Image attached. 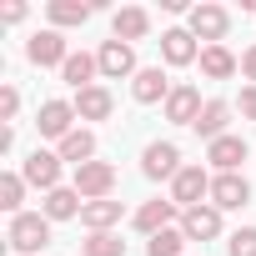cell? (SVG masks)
Returning a JSON list of instances; mask_svg holds the SVG:
<instances>
[{
    "label": "cell",
    "mask_w": 256,
    "mask_h": 256,
    "mask_svg": "<svg viewBox=\"0 0 256 256\" xmlns=\"http://www.w3.org/2000/svg\"><path fill=\"white\" fill-rule=\"evenodd\" d=\"M6 241H10L20 256H36V251H46V246H50V216H46V211H20V216H10V231H6Z\"/></svg>",
    "instance_id": "1"
},
{
    "label": "cell",
    "mask_w": 256,
    "mask_h": 256,
    "mask_svg": "<svg viewBox=\"0 0 256 256\" xmlns=\"http://www.w3.org/2000/svg\"><path fill=\"white\" fill-rule=\"evenodd\" d=\"M186 30H191L196 40H206V46H221L226 30H231V10H226V6H211V0H201V6L186 10Z\"/></svg>",
    "instance_id": "2"
},
{
    "label": "cell",
    "mask_w": 256,
    "mask_h": 256,
    "mask_svg": "<svg viewBox=\"0 0 256 256\" xmlns=\"http://www.w3.org/2000/svg\"><path fill=\"white\" fill-rule=\"evenodd\" d=\"M141 176H146V181H176V176H181V151H176V141H151V146L141 151Z\"/></svg>",
    "instance_id": "3"
},
{
    "label": "cell",
    "mask_w": 256,
    "mask_h": 256,
    "mask_svg": "<svg viewBox=\"0 0 256 256\" xmlns=\"http://www.w3.org/2000/svg\"><path fill=\"white\" fill-rule=\"evenodd\" d=\"M96 66H100V76H106V80H126V76L136 80V70H141V66H136V50L126 46V40H116V36H110V40H100Z\"/></svg>",
    "instance_id": "4"
},
{
    "label": "cell",
    "mask_w": 256,
    "mask_h": 256,
    "mask_svg": "<svg viewBox=\"0 0 256 256\" xmlns=\"http://www.w3.org/2000/svg\"><path fill=\"white\" fill-rule=\"evenodd\" d=\"M20 176H26V186H36V191H46V196H50V191L60 186V156L36 146V151L20 161Z\"/></svg>",
    "instance_id": "5"
},
{
    "label": "cell",
    "mask_w": 256,
    "mask_h": 256,
    "mask_svg": "<svg viewBox=\"0 0 256 256\" xmlns=\"http://www.w3.org/2000/svg\"><path fill=\"white\" fill-rule=\"evenodd\" d=\"M86 201H106L110 191H116V166L110 161H86V166H76V181H70Z\"/></svg>",
    "instance_id": "6"
},
{
    "label": "cell",
    "mask_w": 256,
    "mask_h": 256,
    "mask_svg": "<svg viewBox=\"0 0 256 256\" xmlns=\"http://www.w3.org/2000/svg\"><path fill=\"white\" fill-rule=\"evenodd\" d=\"M251 201V181L241 171H216L211 176V206L216 211H241Z\"/></svg>",
    "instance_id": "7"
},
{
    "label": "cell",
    "mask_w": 256,
    "mask_h": 256,
    "mask_svg": "<svg viewBox=\"0 0 256 256\" xmlns=\"http://www.w3.org/2000/svg\"><path fill=\"white\" fill-rule=\"evenodd\" d=\"M76 120H80V116H76V100H46V106H40V116H36L40 136H46V141H56V146L76 131Z\"/></svg>",
    "instance_id": "8"
},
{
    "label": "cell",
    "mask_w": 256,
    "mask_h": 256,
    "mask_svg": "<svg viewBox=\"0 0 256 256\" xmlns=\"http://www.w3.org/2000/svg\"><path fill=\"white\" fill-rule=\"evenodd\" d=\"M201 196H211V171L206 166H181V176L171 181V201L181 211H191V206H201Z\"/></svg>",
    "instance_id": "9"
},
{
    "label": "cell",
    "mask_w": 256,
    "mask_h": 256,
    "mask_svg": "<svg viewBox=\"0 0 256 256\" xmlns=\"http://www.w3.org/2000/svg\"><path fill=\"white\" fill-rule=\"evenodd\" d=\"M26 56H30V66H66L70 60V46H66V36L60 30H36L30 40H26Z\"/></svg>",
    "instance_id": "10"
},
{
    "label": "cell",
    "mask_w": 256,
    "mask_h": 256,
    "mask_svg": "<svg viewBox=\"0 0 256 256\" xmlns=\"http://www.w3.org/2000/svg\"><path fill=\"white\" fill-rule=\"evenodd\" d=\"M171 221H181V206H176V201H146V206L131 211V226H136L146 241H151L156 231H166Z\"/></svg>",
    "instance_id": "11"
},
{
    "label": "cell",
    "mask_w": 256,
    "mask_h": 256,
    "mask_svg": "<svg viewBox=\"0 0 256 256\" xmlns=\"http://www.w3.org/2000/svg\"><path fill=\"white\" fill-rule=\"evenodd\" d=\"M181 231H186V241H216L221 236V211L211 201H201V206L181 211Z\"/></svg>",
    "instance_id": "12"
},
{
    "label": "cell",
    "mask_w": 256,
    "mask_h": 256,
    "mask_svg": "<svg viewBox=\"0 0 256 256\" xmlns=\"http://www.w3.org/2000/svg\"><path fill=\"white\" fill-rule=\"evenodd\" d=\"M171 90H176V86L166 80V70H161V66H141V70H136V80H131V96H136L141 106H156V100L166 106V96H171Z\"/></svg>",
    "instance_id": "13"
},
{
    "label": "cell",
    "mask_w": 256,
    "mask_h": 256,
    "mask_svg": "<svg viewBox=\"0 0 256 256\" xmlns=\"http://www.w3.org/2000/svg\"><path fill=\"white\" fill-rule=\"evenodd\" d=\"M201 110H206V100H201L196 86H176V90L166 96V120H171V126H196Z\"/></svg>",
    "instance_id": "14"
},
{
    "label": "cell",
    "mask_w": 256,
    "mask_h": 256,
    "mask_svg": "<svg viewBox=\"0 0 256 256\" xmlns=\"http://www.w3.org/2000/svg\"><path fill=\"white\" fill-rule=\"evenodd\" d=\"M161 60H166V66H191V60H201V46H196V36H191L186 26L166 30V36H161Z\"/></svg>",
    "instance_id": "15"
},
{
    "label": "cell",
    "mask_w": 256,
    "mask_h": 256,
    "mask_svg": "<svg viewBox=\"0 0 256 256\" xmlns=\"http://www.w3.org/2000/svg\"><path fill=\"white\" fill-rule=\"evenodd\" d=\"M251 156V146L241 141V136H221V141H211L206 146V161L216 166V171H241V161Z\"/></svg>",
    "instance_id": "16"
},
{
    "label": "cell",
    "mask_w": 256,
    "mask_h": 256,
    "mask_svg": "<svg viewBox=\"0 0 256 256\" xmlns=\"http://www.w3.org/2000/svg\"><path fill=\"white\" fill-rule=\"evenodd\" d=\"M226 120H231V106H226V100H206V110L196 116V126H191V131H196V136L211 146V141L231 136V131H226Z\"/></svg>",
    "instance_id": "17"
},
{
    "label": "cell",
    "mask_w": 256,
    "mask_h": 256,
    "mask_svg": "<svg viewBox=\"0 0 256 256\" xmlns=\"http://www.w3.org/2000/svg\"><path fill=\"white\" fill-rule=\"evenodd\" d=\"M116 110V96L106 86H90V90H76V116L80 120H110Z\"/></svg>",
    "instance_id": "18"
},
{
    "label": "cell",
    "mask_w": 256,
    "mask_h": 256,
    "mask_svg": "<svg viewBox=\"0 0 256 256\" xmlns=\"http://www.w3.org/2000/svg\"><path fill=\"white\" fill-rule=\"evenodd\" d=\"M40 211H46L50 221H70V216H80V211H86V196H80L76 186H56V191L40 201Z\"/></svg>",
    "instance_id": "19"
},
{
    "label": "cell",
    "mask_w": 256,
    "mask_h": 256,
    "mask_svg": "<svg viewBox=\"0 0 256 256\" xmlns=\"http://www.w3.org/2000/svg\"><path fill=\"white\" fill-rule=\"evenodd\" d=\"M236 70H241V60L226 46H201V76L206 80H231Z\"/></svg>",
    "instance_id": "20"
},
{
    "label": "cell",
    "mask_w": 256,
    "mask_h": 256,
    "mask_svg": "<svg viewBox=\"0 0 256 256\" xmlns=\"http://www.w3.org/2000/svg\"><path fill=\"white\" fill-rule=\"evenodd\" d=\"M96 76H100V66H96V56H86V50H70V60L60 66V80L76 86V90H90Z\"/></svg>",
    "instance_id": "21"
},
{
    "label": "cell",
    "mask_w": 256,
    "mask_h": 256,
    "mask_svg": "<svg viewBox=\"0 0 256 256\" xmlns=\"http://www.w3.org/2000/svg\"><path fill=\"white\" fill-rule=\"evenodd\" d=\"M146 30H151V16H146L141 6H126V10H116V20H110V36H116V40H126V46L141 40Z\"/></svg>",
    "instance_id": "22"
},
{
    "label": "cell",
    "mask_w": 256,
    "mask_h": 256,
    "mask_svg": "<svg viewBox=\"0 0 256 256\" xmlns=\"http://www.w3.org/2000/svg\"><path fill=\"white\" fill-rule=\"evenodd\" d=\"M56 156H60V161H70V166H86V161H96V136L86 131V126H76V131L56 146Z\"/></svg>",
    "instance_id": "23"
},
{
    "label": "cell",
    "mask_w": 256,
    "mask_h": 256,
    "mask_svg": "<svg viewBox=\"0 0 256 256\" xmlns=\"http://www.w3.org/2000/svg\"><path fill=\"white\" fill-rule=\"evenodd\" d=\"M96 6H86V0H50L46 16H50V30H66V26H86Z\"/></svg>",
    "instance_id": "24"
},
{
    "label": "cell",
    "mask_w": 256,
    "mask_h": 256,
    "mask_svg": "<svg viewBox=\"0 0 256 256\" xmlns=\"http://www.w3.org/2000/svg\"><path fill=\"white\" fill-rule=\"evenodd\" d=\"M116 221H120V201H110V196L106 201H86V211H80V226L86 231H110Z\"/></svg>",
    "instance_id": "25"
},
{
    "label": "cell",
    "mask_w": 256,
    "mask_h": 256,
    "mask_svg": "<svg viewBox=\"0 0 256 256\" xmlns=\"http://www.w3.org/2000/svg\"><path fill=\"white\" fill-rule=\"evenodd\" d=\"M20 206H26V176L20 171H6V176H0V211L20 216Z\"/></svg>",
    "instance_id": "26"
},
{
    "label": "cell",
    "mask_w": 256,
    "mask_h": 256,
    "mask_svg": "<svg viewBox=\"0 0 256 256\" xmlns=\"http://www.w3.org/2000/svg\"><path fill=\"white\" fill-rule=\"evenodd\" d=\"M181 251H186V231L181 226H166V231H156L146 241V256H181Z\"/></svg>",
    "instance_id": "27"
},
{
    "label": "cell",
    "mask_w": 256,
    "mask_h": 256,
    "mask_svg": "<svg viewBox=\"0 0 256 256\" xmlns=\"http://www.w3.org/2000/svg\"><path fill=\"white\" fill-rule=\"evenodd\" d=\"M80 256H126V241L116 231H90L80 241Z\"/></svg>",
    "instance_id": "28"
},
{
    "label": "cell",
    "mask_w": 256,
    "mask_h": 256,
    "mask_svg": "<svg viewBox=\"0 0 256 256\" xmlns=\"http://www.w3.org/2000/svg\"><path fill=\"white\" fill-rule=\"evenodd\" d=\"M226 256H256V226H241V231L226 241Z\"/></svg>",
    "instance_id": "29"
},
{
    "label": "cell",
    "mask_w": 256,
    "mask_h": 256,
    "mask_svg": "<svg viewBox=\"0 0 256 256\" xmlns=\"http://www.w3.org/2000/svg\"><path fill=\"white\" fill-rule=\"evenodd\" d=\"M16 110H20V90L0 86V120H16Z\"/></svg>",
    "instance_id": "30"
},
{
    "label": "cell",
    "mask_w": 256,
    "mask_h": 256,
    "mask_svg": "<svg viewBox=\"0 0 256 256\" xmlns=\"http://www.w3.org/2000/svg\"><path fill=\"white\" fill-rule=\"evenodd\" d=\"M0 20H6V26H20V20H26V0H6V6H0Z\"/></svg>",
    "instance_id": "31"
},
{
    "label": "cell",
    "mask_w": 256,
    "mask_h": 256,
    "mask_svg": "<svg viewBox=\"0 0 256 256\" xmlns=\"http://www.w3.org/2000/svg\"><path fill=\"white\" fill-rule=\"evenodd\" d=\"M241 116L256 120V86H241Z\"/></svg>",
    "instance_id": "32"
},
{
    "label": "cell",
    "mask_w": 256,
    "mask_h": 256,
    "mask_svg": "<svg viewBox=\"0 0 256 256\" xmlns=\"http://www.w3.org/2000/svg\"><path fill=\"white\" fill-rule=\"evenodd\" d=\"M241 76H246V80H251V86H256V46H251V50H246V56H241Z\"/></svg>",
    "instance_id": "33"
}]
</instances>
